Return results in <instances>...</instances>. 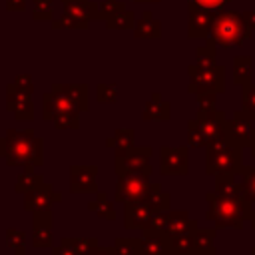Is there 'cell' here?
I'll return each mask as SVG.
<instances>
[{
	"label": "cell",
	"mask_w": 255,
	"mask_h": 255,
	"mask_svg": "<svg viewBox=\"0 0 255 255\" xmlns=\"http://www.w3.org/2000/svg\"><path fill=\"white\" fill-rule=\"evenodd\" d=\"M124 10V4L122 2H116V0H104L102 4H100V12L104 14V16H108V18H112L114 14H118V12H122Z\"/></svg>",
	"instance_id": "cell-22"
},
{
	"label": "cell",
	"mask_w": 255,
	"mask_h": 255,
	"mask_svg": "<svg viewBox=\"0 0 255 255\" xmlns=\"http://www.w3.org/2000/svg\"><path fill=\"white\" fill-rule=\"evenodd\" d=\"M163 251H165V243H163V239H159V237H145L143 241H141V245H139V253L141 255H163Z\"/></svg>",
	"instance_id": "cell-15"
},
{
	"label": "cell",
	"mask_w": 255,
	"mask_h": 255,
	"mask_svg": "<svg viewBox=\"0 0 255 255\" xmlns=\"http://www.w3.org/2000/svg\"><path fill=\"white\" fill-rule=\"evenodd\" d=\"M189 223L191 221H187V215L185 213H171V215H165L163 217L161 231H167L169 235H179V233H183L189 227Z\"/></svg>",
	"instance_id": "cell-12"
},
{
	"label": "cell",
	"mask_w": 255,
	"mask_h": 255,
	"mask_svg": "<svg viewBox=\"0 0 255 255\" xmlns=\"http://www.w3.org/2000/svg\"><path fill=\"white\" fill-rule=\"evenodd\" d=\"M161 155H163V159H161L163 173H185V169H187L185 149H163Z\"/></svg>",
	"instance_id": "cell-9"
},
{
	"label": "cell",
	"mask_w": 255,
	"mask_h": 255,
	"mask_svg": "<svg viewBox=\"0 0 255 255\" xmlns=\"http://www.w3.org/2000/svg\"><path fill=\"white\" fill-rule=\"evenodd\" d=\"M219 145H211L209 147V163H207V169L209 171H217V173H225V171H231L233 165H237L239 157H237V151L231 149L229 145H221V141L217 139Z\"/></svg>",
	"instance_id": "cell-5"
},
{
	"label": "cell",
	"mask_w": 255,
	"mask_h": 255,
	"mask_svg": "<svg viewBox=\"0 0 255 255\" xmlns=\"http://www.w3.org/2000/svg\"><path fill=\"white\" fill-rule=\"evenodd\" d=\"M6 8L8 10H24L26 8V0H8Z\"/></svg>",
	"instance_id": "cell-29"
},
{
	"label": "cell",
	"mask_w": 255,
	"mask_h": 255,
	"mask_svg": "<svg viewBox=\"0 0 255 255\" xmlns=\"http://www.w3.org/2000/svg\"><path fill=\"white\" fill-rule=\"evenodd\" d=\"M135 36H139V38H151V36H159V22H155V20H141V22H137V28H135Z\"/></svg>",
	"instance_id": "cell-18"
},
{
	"label": "cell",
	"mask_w": 255,
	"mask_h": 255,
	"mask_svg": "<svg viewBox=\"0 0 255 255\" xmlns=\"http://www.w3.org/2000/svg\"><path fill=\"white\" fill-rule=\"evenodd\" d=\"M135 251H137V245L131 243V241H126V239H120L118 245H116L118 255H135Z\"/></svg>",
	"instance_id": "cell-26"
},
{
	"label": "cell",
	"mask_w": 255,
	"mask_h": 255,
	"mask_svg": "<svg viewBox=\"0 0 255 255\" xmlns=\"http://www.w3.org/2000/svg\"><path fill=\"white\" fill-rule=\"evenodd\" d=\"M90 209L92 211H96L100 217H106V219H114V209H112V205L104 199L102 203H92L90 205Z\"/></svg>",
	"instance_id": "cell-25"
},
{
	"label": "cell",
	"mask_w": 255,
	"mask_h": 255,
	"mask_svg": "<svg viewBox=\"0 0 255 255\" xmlns=\"http://www.w3.org/2000/svg\"><path fill=\"white\" fill-rule=\"evenodd\" d=\"M229 0H191V8H201L207 12H219Z\"/></svg>",
	"instance_id": "cell-20"
},
{
	"label": "cell",
	"mask_w": 255,
	"mask_h": 255,
	"mask_svg": "<svg viewBox=\"0 0 255 255\" xmlns=\"http://www.w3.org/2000/svg\"><path fill=\"white\" fill-rule=\"evenodd\" d=\"M251 76V60L249 58H237L235 60V82L243 84Z\"/></svg>",
	"instance_id": "cell-19"
},
{
	"label": "cell",
	"mask_w": 255,
	"mask_h": 255,
	"mask_svg": "<svg viewBox=\"0 0 255 255\" xmlns=\"http://www.w3.org/2000/svg\"><path fill=\"white\" fill-rule=\"evenodd\" d=\"M6 235H8V243H10V247H12L18 255H22L24 249L20 247V243H24V233H22V231H16V229H10Z\"/></svg>",
	"instance_id": "cell-23"
},
{
	"label": "cell",
	"mask_w": 255,
	"mask_h": 255,
	"mask_svg": "<svg viewBox=\"0 0 255 255\" xmlns=\"http://www.w3.org/2000/svg\"><path fill=\"white\" fill-rule=\"evenodd\" d=\"M129 169H137V171H149V163H147V149H137L133 153H129V157L126 159Z\"/></svg>",
	"instance_id": "cell-17"
},
{
	"label": "cell",
	"mask_w": 255,
	"mask_h": 255,
	"mask_svg": "<svg viewBox=\"0 0 255 255\" xmlns=\"http://www.w3.org/2000/svg\"><path fill=\"white\" fill-rule=\"evenodd\" d=\"M34 2H36V12L44 10L50 16V4H52V0H34Z\"/></svg>",
	"instance_id": "cell-30"
},
{
	"label": "cell",
	"mask_w": 255,
	"mask_h": 255,
	"mask_svg": "<svg viewBox=\"0 0 255 255\" xmlns=\"http://www.w3.org/2000/svg\"><path fill=\"white\" fill-rule=\"evenodd\" d=\"M0 143L8 145L4 153L8 163H42V141L34 139L30 131H10L6 141Z\"/></svg>",
	"instance_id": "cell-2"
},
{
	"label": "cell",
	"mask_w": 255,
	"mask_h": 255,
	"mask_svg": "<svg viewBox=\"0 0 255 255\" xmlns=\"http://www.w3.org/2000/svg\"><path fill=\"white\" fill-rule=\"evenodd\" d=\"M253 255H255V249H253Z\"/></svg>",
	"instance_id": "cell-34"
},
{
	"label": "cell",
	"mask_w": 255,
	"mask_h": 255,
	"mask_svg": "<svg viewBox=\"0 0 255 255\" xmlns=\"http://www.w3.org/2000/svg\"><path fill=\"white\" fill-rule=\"evenodd\" d=\"M145 173H141L137 169H129V171L122 173L120 181H118V197L128 199V201L141 199L147 191V175Z\"/></svg>",
	"instance_id": "cell-4"
},
{
	"label": "cell",
	"mask_w": 255,
	"mask_h": 255,
	"mask_svg": "<svg viewBox=\"0 0 255 255\" xmlns=\"http://www.w3.org/2000/svg\"><path fill=\"white\" fill-rule=\"evenodd\" d=\"M241 16H243V20H245V24L249 28H255V10H249V12L241 14Z\"/></svg>",
	"instance_id": "cell-31"
},
{
	"label": "cell",
	"mask_w": 255,
	"mask_h": 255,
	"mask_svg": "<svg viewBox=\"0 0 255 255\" xmlns=\"http://www.w3.org/2000/svg\"><path fill=\"white\" fill-rule=\"evenodd\" d=\"M193 245H195V241H193L189 235L179 233V235H175V237L171 239V247H169V251H171L173 255H187V253L193 251Z\"/></svg>",
	"instance_id": "cell-14"
},
{
	"label": "cell",
	"mask_w": 255,
	"mask_h": 255,
	"mask_svg": "<svg viewBox=\"0 0 255 255\" xmlns=\"http://www.w3.org/2000/svg\"><path fill=\"white\" fill-rule=\"evenodd\" d=\"M211 22H213V12L201 10V8H191V18H189V36H207V32L211 30Z\"/></svg>",
	"instance_id": "cell-8"
},
{
	"label": "cell",
	"mask_w": 255,
	"mask_h": 255,
	"mask_svg": "<svg viewBox=\"0 0 255 255\" xmlns=\"http://www.w3.org/2000/svg\"><path fill=\"white\" fill-rule=\"evenodd\" d=\"M28 207L32 209H46L52 201H54V193H52V187L50 185H44V187H34L32 191H28Z\"/></svg>",
	"instance_id": "cell-11"
},
{
	"label": "cell",
	"mask_w": 255,
	"mask_h": 255,
	"mask_svg": "<svg viewBox=\"0 0 255 255\" xmlns=\"http://www.w3.org/2000/svg\"><path fill=\"white\" fill-rule=\"evenodd\" d=\"M94 173H96V167H74L72 179H70L72 189H76V191L94 189Z\"/></svg>",
	"instance_id": "cell-10"
},
{
	"label": "cell",
	"mask_w": 255,
	"mask_h": 255,
	"mask_svg": "<svg viewBox=\"0 0 255 255\" xmlns=\"http://www.w3.org/2000/svg\"><path fill=\"white\" fill-rule=\"evenodd\" d=\"M245 189H247L249 197H251V199H255V171L245 179Z\"/></svg>",
	"instance_id": "cell-28"
},
{
	"label": "cell",
	"mask_w": 255,
	"mask_h": 255,
	"mask_svg": "<svg viewBox=\"0 0 255 255\" xmlns=\"http://www.w3.org/2000/svg\"><path fill=\"white\" fill-rule=\"evenodd\" d=\"M34 243L38 247L50 245L52 243V235H50V219L48 221H40V217H36V233H34Z\"/></svg>",
	"instance_id": "cell-16"
},
{
	"label": "cell",
	"mask_w": 255,
	"mask_h": 255,
	"mask_svg": "<svg viewBox=\"0 0 255 255\" xmlns=\"http://www.w3.org/2000/svg\"><path fill=\"white\" fill-rule=\"evenodd\" d=\"M249 26L245 24L243 16L237 12H219L213 16L211 22V38L213 42L221 46H231V44H241L245 38H249Z\"/></svg>",
	"instance_id": "cell-1"
},
{
	"label": "cell",
	"mask_w": 255,
	"mask_h": 255,
	"mask_svg": "<svg viewBox=\"0 0 255 255\" xmlns=\"http://www.w3.org/2000/svg\"><path fill=\"white\" fill-rule=\"evenodd\" d=\"M231 133H233V137L235 139H245L247 135H249V122L247 120H235V124H233V129H231Z\"/></svg>",
	"instance_id": "cell-24"
},
{
	"label": "cell",
	"mask_w": 255,
	"mask_h": 255,
	"mask_svg": "<svg viewBox=\"0 0 255 255\" xmlns=\"http://www.w3.org/2000/svg\"><path fill=\"white\" fill-rule=\"evenodd\" d=\"M253 153H255V145H253Z\"/></svg>",
	"instance_id": "cell-33"
},
{
	"label": "cell",
	"mask_w": 255,
	"mask_h": 255,
	"mask_svg": "<svg viewBox=\"0 0 255 255\" xmlns=\"http://www.w3.org/2000/svg\"><path fill=\"white\" fill-rule=\"evenodd\" d=\"M155 211L147 205V203H141L139 199L128 203L126 207V225L128 227H143L145 223H151Z\"/></svg>",
	"instance_id": "cell-6"
},
{
	"label": "cell",
	"mask_w": 255,
	"mask_h": 255,
	"mask_svg": "<svg viewBox=\"0 0 255 255\" xmlns=\"http://www.w3.org/2000/svg\"><path fill=\"white\" fill-rule=\"evenodd\" d=\"M88 255H112V251H108V249H106V251H104V249H94V251H90Z\"/></svg>",
	"instance_id": "cell-32"
},
{
	"label": "cell",
	"mask_w": 255,
	"mask_h": 255,
	"mask_svg": "<svg viewBox=\"0 0 255 255\" xmlns=\"http://www.w3.org/2000/svg\"><path fill=\"white\" fill-rule=\"evenodd\" d=\"M209 219H215L217 223L221 225H239L241 219H243V203L235 197V195H221L215 199V203L211 205L209 213H207Z\"/></svg>",
	"instance_id": "cell-3"
},
{
	"label": "cell",
	"mask_w": 255,
	"mask_h": 255,
	"mask_svg": "<svg viewBox=\"0 0 255 255\" xmlns=\"http://www.w3.org/2000/svg\"><path fill=\"white\" fill-rule=\"evenodd\" d=\"M193 84H199L201 90H215V82L223 86V70L215 66H199V74L195 68H191Z\"/></svg>",
	"instance_id": "cell-7"
},
{
	"label": "cell",
	"mask_w": 255,
	"mask_h": 255,
	"mask_svg": "<svg viewBox=\"0 0 255 255\" xmlns=\"http://www.w3.org/2000/svg\"><path fill=\"white\" fill-rule=\"evenodd\" d=\"M133 24V18H131V14L129 12H118V14H114L112 18H110V28H129Z\"/></svg>",
	"instance_id": "cell-21"
},
{
	"label": "cell",
	"mask_w": 255,
	"mask_h": 255,
	"mask_svg": "<svg viewBox=\"0 0 255 255\" xmlns=\"http://www.w3.org/2000/svg\"><path fill=\"white\" fill-rule=\"evenodd\" d=\"M243 104H245V112L255 114V86H249L243 94Z\"/></svg>",
	"instance_id": "cell-27"
},
{
	"label": "cell",
	"mask_w": 255,
	"mask_h": 255,
	"mask_svg": "<svg viewBox=\"0 0 255 255\" xmlns=\"http://www.w3.org/2000/svg\"><path fill=\"white\" fill-rule=\"evenodd\" d=\"M143 197H145V203H147L153 211H161V209H165L167 203H169V195H167L165 191H161L159 185L147 187V191H145Z\"/></svg>",
	"instance_id": "cell-13"
}]
</instances>
